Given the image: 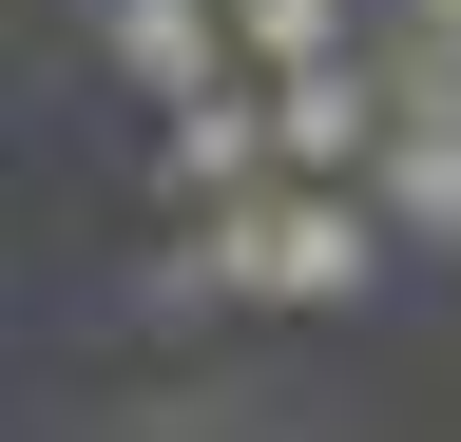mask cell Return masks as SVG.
I'll list each match as a JSON object with an SVG mask.
<instances>
[{"label": "cell", "mask_w": 461, "mask_h": 442, "mask_svg": "<svg viewBox=\"0 0 461 442\" xmlns=\"http://www.w3.org/2000/svg\"><path fill=\"white\" fill-rule=\"evenodd\" d=\"M173 289H230V308H366V289H384V193H250V212H193Z\"/></svg>", "instance_id": "6da1fadb"}, {"label": "cell", "mask_w": 461, "mask_h": 442, "mask_svg": "<svg viewBox=\"0 0 461 442\" xmlns=\"http://www.w3.org/2000/svg\"><path fill=\"white\" fill-rule=\"evenodd\" d=\"M96 20V59L154 96V116H193V96H230L250 59H230V0H77Z\"/></svg>", "instance_id": "7a4b0ae2"}, {"label": "cell", "mask_w": 461, "mask_h": 442, "mask_svg": "<svg viewBox=\"0 0 461 442\" xmlns=\"http://www.w3.org/2000/svg\"><path fill=\"white\" fill-rule=\"evenodd\" d=\"M154 193H193V212H250V193H288L269 77H230V96H193V116H154Z\"/></svg>", "instance_id": "3957f363"}, {"label": "cell", "mask_w": 461, "mask_h": 442, "mask_svg": "<svg viewBox=\"0 0 461 442\" xmlns=\"http://www.w3.org/2000/svg\"><path fill=\"white\" fill-rule=\"evenodd\" d=\"M366 193H384L403 250H461V116H384V174Z\"/></svg>", "instance_id": "277c9868"}, {"label": "cell", "mask_w": 461, "mask_h": 442, "mask_svg": "<svg viewBox=\"0 0 461 442\" xmlns=\"http://www.w3.org/2000/svg\"><path fill=\"white\" fill-rule=\"evenodd\" d=\"M366 0H230V59H250V77H346V59H366Z\"/></svg>", "instance_id": "5b68a950"}, {"label": "cell", "mask_w": 461, "mask_h": 442, "mask_svg": "<svg viewBox=\"0 0 461 442\" xmlns=\"http://www.w3.org/2000/svg\"><path fill=\"white\" fill-rule=\"evenodd\" d=\"M384 20H423V39H461V0H384Z\"/></svg>", "instance_id": "8992f818"}]
</instances>
